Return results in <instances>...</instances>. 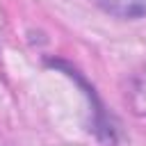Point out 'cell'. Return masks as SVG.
<instances>
[{
  "instance_id": "1",
  "label": "cell",
  "mask_w": 146,
  "mask_h": 146,
  "mask_svg": "<svg viewBox=\"0 0 146 146\" xmlns=\"http://www.w3.org/2000/svg\"><path fill=\"white\" fill-rule=\"evenodd\" d=\"M98 7H103L107 14L116 18H141L146 16V0H96Z\"/></svg>"
},
{
  "instance_id": "2",
  "label": "cell",
  "mask_w": 146,
  "mask_h": 146,
  "mask_svg": "<svg viewBox=\"0 0 146 146\" xmlns=\"http://www.w3.org/2000/svg\"><path fill=\"white\" fill-rule=\"evenodd\" d=\"M132 107L139 114H146V71L135 80V89H132Z\"/></svg>"
}]
</instances>
